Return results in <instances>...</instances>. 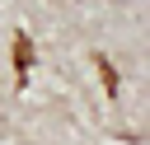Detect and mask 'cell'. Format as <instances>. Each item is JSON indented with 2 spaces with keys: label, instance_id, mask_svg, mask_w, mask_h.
Here are the masks:
<instances>
[{
  "label": "cell",
  "instance_id": "1",
  "mask_svg": "<svg viewBox=\"0 0 150 145\" xmlns=\"http://www.w3.org/2000/svg\"><path fill=\"white\" fill-rule=\"evenodd\" d=\"M28 70H33V37L14 33V75H19V84H28Z\"/></svg>",
  "mask_w": 150,
  "mask_h": 145
},
{
  "label": "cell",
  "instance_id": "2",
  "mask_svg": "<svg viewBox=\"0 0 150 145\" xmlns=\"http://www.w3.org/2000/svg\"><path fill=\"white\" fill-rule=\"evenodd\" d=\"M94 65H98L103 89H108V94H117V70H112V61H108V56H94Z\"/></svg>",
  "mask_w": 150,
  "mask_h": 145
}]
</instances>
